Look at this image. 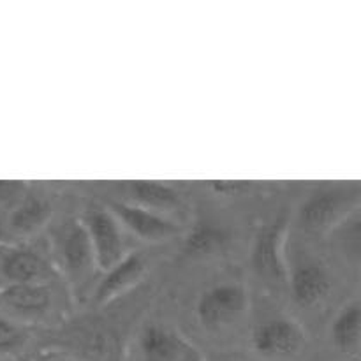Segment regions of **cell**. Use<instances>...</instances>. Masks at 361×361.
Wrapping results in <instances>:
<instances>
[{
	"instance_id": "1",
	"label": "cell",
	"mask_w": 361,
	"mask_h": 361,
	"mask_svg": "<svg viewBox=\"0 0 361 361\" xmlns=\"http://www.w3.org/2000/svg\"><path fill=\"white\" fill-rule=\"evenodd\" d=\"M85 231H87L88 242H90L95 264L102 271H109L126 257L123 256L126 243H123L122 229L113 214H108L104 210H94L92 214H88Z\"/></svg>"
},
{
	"instance_id": "2",
	"label": "cell",
	"mask_w": 361,
	"mask_h": 361,
	"mask_svg": "<svg viewBox=\"0 0 361 361\" xmlns=\"http://www.w3.org/2000/svg\"><path fill=\"white\" fill-rule=\"evenodd\" d=\"M247 295L240 286L222 284L208 289L197 302V317L204 328H221L243 314Z\"/></svg>"
},
{
	"instance_id": "3",
	"label": "cell",
	"mask_w": 361,
	"mask_h": 361,
	"mask_svg": "<svg viewBox=\"0 0 361 361\" xmlns=\"http://www.w3.org/2000/svg\"><path fill=\"white\" fill-rule=\"evenodd\" d=\"M286 222L264 226L257 235L252 250V264L257 274L270 282L284 284L289 274L284 259Z\"/></svg>"
},
{
	"instance_id": "4",
	"label": "cell",
	"mask_w": 361,
	"mask_h": 361,
	"mask_svg": "<svg viewBox=\"0 0 361 361\" xmlns=\"http://www.w3.org/2000/svg\"><path fill=\"white\" fill-rule=\"evenodd\" d=\"M303 344V331L291 319H271L254 331V349L267 358H286Z\"/></svg>"
},
{
	"instance_id": "5",
	"label": "cell",
	"mask_w": 361,
	"mask_h": 361,
	"mask_svg": "<svg viewBox=\"0 0 361 361\" xmlns=\"http://www.w3.org/2000/svg\"><path fill=\"white\" fill-rule=\"evenodd\" d=\"M113 215H115L116 221L127 226L134 235L141 236L148 242L150 240L152 242H159V240L171 238L178 231L175 222L168 221L166 217L159 215L157 212L148 210V208L140 207V204L115 203L113 204Z\"/></svg>"
},
{
	"instance_id": "6",
	"label": "cell",
	"mask_w": 361,
	"mask_h": 361,
	"mask_svg": "<svg viewBox=\"0 0 361 361\" xmlns=\"http://www.w3.org/2000/svg\"><path fill=\"white\" fill-rule=\"evenodd\" d=\"M353 197L344 190H324L309 197L300 210V224L310 231L331 228L351 207Z\"/></svg>"
},
{
	"instance_id": "7",
	"label": "cell",
	"mask_w": 361,
	"mask_h": 361,
	"mask_svg": "<svg viewBox=\"0 0 361 361\" xmlns=\"http://www.w3.org/2000/svg\"><path fill=\"white\" fill-rule=\"evenodd\" d=\"M289 279H291L293 296L302 305H312L319 302L330 289V279L319 264H302L293 271Z\"/></svg>"
},
{
	"instance_id": "8",
	"label": "cell",
	"mask_w": 361,
	"mask_h": 361,
	"mask_svg": "<svg viewBox=\"0 0 361 361\" xmlns=\"http://www.w3.org/2000/svg\"><path fill=\"white\" fill-rule=\"evenodd\" d=\"M187 342L175 331L161 326H150L141 337L143 361H178Z\"/></svg>"
},
{
	"instance_id": "9",
	"label": "cell",
	"mask_w": 361,
	"mask_h": 361,
	"mask_svg": "<svg viewBox=\"0 0 361 361\" xmlns=\"http://www.w3.org/2000/svg\"><path fill=\"white\" fill-rule=\"evenodd\" d=\"M145 270L143 259L140 256H127L118 264L106 271L104 281L101 282L97 289V300L101 303L109 302L116 298L120 293L127 291L133 284L140 281L141 274Z\"/></svg>"
},
{
	"instance_id": "10",
	"label": "cell",
	"mask_w": 361,
	"mask_h": 361,
	"mask_svg": "<svg viewBox=\"0 0 361 361\" xmlns=\"http://www.w3.org/2000/svg\"><path fill=\"white\" fill-rule=\"evenodd\" d=\"M2 271L13 284H34L46 275V264L32 250L16 249L4 257Z\"/></svg>"
},
{
	"instance_id": "11",
	"label": "cell",
	"mask_w": 361,
	"mask_h": 361,
	"mask_svg": "<svg viewBox=\"0 0 361 361\" xmlns=\"http://www.w3.org/2000/svg\"><path fill=\"white\" fill-rule=\"evenodd\" d=\"M0 303L16 312H41L48 307L49 293L42 284H9L0 291Z\"/></svg>"
},
{
	"instance_id": "12",
	"label": "cell",
	"mask_w": 361,
	"mask_h": 361,
	"mask_svg": "<svg viewBox=\"0 0 361 361\" xmlns=\"http://www.w3.org/2000/svg\"><path fill=\"white\" fill-rule=\"evenodd\" d=\"M360 303L353 302L341 310L331 328L335 345L344 353H353L360 344Z\"/></svg>"
},
{
	"instance_id": "13",
	"label": "cell",
	"mask_w": 361,
	"mask_h": 361,
	"mask_svg": "<svg viewBox=\"0 0 361 361\" xmlns=\"http://www.w3.org/2000/svg\"><path fill=\"white\" fill-rule=\"evenodd\" d=\"M63 257L66 263L69 264L71 270L81 271L87 270L90 263H94L92 256V247L88 242V236L85 228H73L66 233V238L62 242Z\"/></svg>"
},
{
	"instance_id": "14",
	"label": "cell",
	"mask_w": 361,
	"mask_h": 361,
	"mask_svg": "<svg viewBox=\"0 0 361 361\" xmlns=\"http://www.w3.org/2000/svg\"><path fill=\"white\" fill-rule=\"evenodd\" d=\"M133 194L140 201V207L150 210L154 208H169L178 203V196L171 187L159 182H136L133 183Z\"/></svg>"
},
{
	"instance_id": "15",
	"label": "cell",
	"mask_w": 361,
	"mask_h": 361,
	"mask_svg": "<svg viewBox=\"0 0 361 361\" xmlns=\"http://www.w3.org/2000/svg\"><path fill=\"white\" fill-rule=\"evenodd\" d=\"M46 217V207L41 200H27L11 217V226L20 233H28L37 228Z\"/></svg>"
},
{
	"instance_id": "16",
	"label": "cell",
	"mask_w": 361,
	"mask_h": 361,
	"mask_svg": "<svg viewBox=\"0 0 361 361\" xmlns=\"http://www.w3.org/2000/svg\"><path fill=\"white\" fill-rule=\"evenodd\" d=\"M224 242V233L215 228H197L187 238L185 247L190 254H207Z\"/></svg>"
},
{
	"instance_id": "17",
	"label": "cell",
	"mask_w": 361,
	"mask_h": 361,
	"mask_svg": "<svg viewBox=\"0 0 361 361\" xmlns=\"http://www.w3.org/2000/svg\"><path fill=\"white\" fill-rule=\"evenodd\" d=\"M21 342V334L13 323L0 317V351H11Z\"/></svg>"
},
{
	"instance_id": "18",
	"label": "cell",
	"mask_w": 361,
	"mask_h": 361,
	"mask_svg": "<svg viewBox=\"0 0 361 361\" xmlns=\"http://www.w3.org/2000/svg\"><path fill=\"white\" fill-rule=\"evenodd\" d=\"M178 361H203V356H201V353L197 351L194 345H190L189 342L185 344V348H183L182 355H180Z\"/></svg>"
},
{
	"instance_id": "19",
	"label": "cell",
	"mask_w": 361,
	"mask_h": 361,
	"mask_svg": "<svg viewBox=\"0 0 361 361\" xmlns=\"http://www.w3.org/2000/svg\"><path fill=\"white\" fill-rule=\"evenodd\" d=\"M37 361H69V360H62V358H42V360H37Z\"/></svg>"
}]
</instances>
